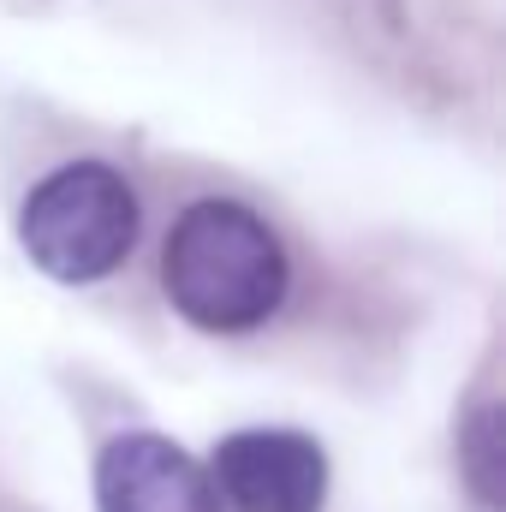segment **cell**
Wrapping results in <instances>:
<instances>
[{
    "label": "cell",
    "instance_id": "1",
    "mask_svg": "<svg viewBox=\"0 0 506 512\" xmlns=\"http://www.w3.org/2000/svg\"><path fill=\"white\" fill-rule=\"evenodd\" d=\"M161 292L197 334H256L292 292V256L262 209L197 197L161 239Z\"/></svg>",
    "mask_w": 506,
    "mask_h": 512
},
{
    "label": "cell",
    "instance_id": "2",
    "mask_svg": "<svg viewBox=\"0 0 506 512\" xmlns=\"http://www.w3.org/2000/svg\"><path fill=\"white\" fill-rule=\"evenodd\" d=\"M137 245V191L108 161H60L18 203V251L60 286L108 280Z\"/></svg>",
    "mask_w": 506,
    "mask_h": 512
},
{
    "label": "cell",
    "instance_id": "3",
    "mask_svg": "<svg viewBox=\"0 0 506 512\" xmlns=\"http://www.w3.org/2000/svg\"><path fill=\"white\" fill-rule=\"evenodd\" d=\"M209 483L227 512H322L328 453L304 429H233L209 459Z\"/></svg>",
    "mask_w": 506,
    "mask_h": 512
},
{
    "label": "cell",
    "instance_id": "4",
    "mask_svg": "<svg viewBox=\"0 0 506 512\" xmlns=\"http://www.w3.org/2000/svg\"><path fill=\"white\" fill-rule=\"evenodd\" d=\"M96 512H221V501L179 441L131 429L96 453Z\"/></svg>",
    "mask_w": 506,
    "mask_h": 512
},
{
    "label": "cell",
    "instance_id": "5",
    "mask_svg": "<svg viewBox=\"0 0 506 512\" xmlns=\"http://www.w3.org/2000/svg\"><path fill=\"white\" fill-rule=\"evenodd\" d=\"M459 477L471 483L477 507L501 512V405L477 399L471 417L459 423Z\"/></svg>",
    "mask_w": 506,
    "mask_h": 512
}]
</instances>
